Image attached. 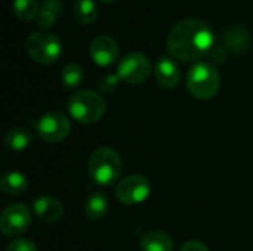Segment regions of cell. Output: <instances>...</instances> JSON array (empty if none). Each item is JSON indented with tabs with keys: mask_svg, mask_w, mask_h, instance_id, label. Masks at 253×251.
I'll list each match as a JSON object with an SVG mask.
<instances>
[{
	"mask_svg": "<svg viewBox=\"0 0 253 251\" xmlns=\"http://www.w3.org/2000/svg\"><path fill=\"white\" fill-rule=\"evenodd\" d=\"M141 251H173V240L163 231H150L139 241Z\"/></svg>",
	"mask_w": 253,
	"mask_h": 251,
	"instance_id": "4fadbf2b",
	"label": "cell"
},
{
	"mask_svg": "<svg viewBox=\"0 0 253 251\" xmlns=\"http://www.w3.org/2000/svg\"><path fill=\"white\" fill-rule=\"evenodd\" d=\"M67 108L73 120L89 126L98 123L102 118L107 111V101L101 93L95 90L82 89L68 98Z\"/></svg>",
	"mask_w": 253,
	"mask_h": 251,
	"instance_id": "7a4b0ae2",
	"label": "cell"
},
{
	"mask_svg": "<svg viewBox=\"0 0 253 251\" xmlns=\"http://www.w3.org/2000/svg\"><path fill=\"white\" fill-rule=\"evenodd\" d=\"M28 188V179L21 172H7L0 179V189L6 195H21Z\"/></svg>",
	"mask_w": 253,
	"mask_h": 251,
	"instance_id": "9a60e30c",
	"label": "cell"
},
{
	"mask_svg": "<svg viewBox=\"0 0 253 251\" xmlns=\"http://www.w3.org/2000/svg\"><path fill=\"white\" fill-rule=\"evenodd\" d=\"M92 61L99 67H110L119 58V44L110 36H98L90 43Z\"/></svg>",
	"mask_w": 253,
	"mask_h": 251,
	"instance_id": "30bf717a",
	"label": "cell"
},
{
	"mask_svg": "<svg viewBox=\"0 0 253 251\" xmlns=\"http://www.w3.org/2000/svg\"><path fill=\"white\" fill-rule=\"evenodd\" d=\"M119 81H120V77L119 74H105L99 78L98 81V87L104 92V93H113L117 86H119Z\"/></svg>",
	"mask_w": 253,
	"mask_h": 251,
	"instance_id": "ffe728a7",
	"label": "cell"
},
{
	"mask_svg": "<svg viewBox=\"0 0 253 251\" xmlns=\"http://www.w3.org/2000/svg\"><path fill=\"white\" fill-rule=\"evenodd\" d=\"M31 219V210L25 204H10L0 216V231L6 237H18L30 228Z\"/></svg>",
	"mask_w": 253,
	"mask_h": 251,
	"instance_id": "9c48e42d",
	"label": "cell"
},
{
	"mask_svg": "<svg viewBox=\"0 0 253 251\" xmlns=\"http://www.w3.org/2000/svg\"><path fill=\"white\" fill-rule=\"evenodd\" d=\"M7 251H37V247L28 238H15L7 246Z\"/></svg>",
	"mask_w": 253,
	"mask_h": 251,
	"instance_id": "7402d4cb",
	"label": "cell"
},
{
	"mask_svg": "<svg viewBox=\"0 0 253 251\" xmlns=\"http://www.w3.org/2000/svg\"><path fill=\"white\" fill-rule=\"evenodd\" d=\"M56 13H58V10H52L49 4H44L40 9L39 15H37L39 25H42V27H52L55 19H56Z\"/></svg>",
	"mask_w": 253,
	"mask_h": 251,
	"instance_id": "44dd1931",
	"label": "cell"
},
{
	"mask_svg": "<svg viewBox=\"0 0 253 251\" xmlns=\"http://www.w3.org/2000/svg\"><path fill=\"white\" fill-rule=\"evenodd\" d=\"M87 172L90 179L101 186L114 185L122 173L120 154L108 146L95 149L87 163Z\"/></svg>",
	"mask_w": 253,
	"mask_h": 251,
	"instance_id": "3957f363",
	"label": "cell"
},
{
	"mask_svg": "<svg viewBox=\"0 0 253 251\" xmlns=\"http://www.w3.org/2000/svg\"><path fill=\"white\" fill-rule=\"evenodd\" d=\"M83 77H84L83 67L80 64H77V62L67 64L61 71V81H62L65 89L77 87L83 81Z\"/></svg>",
	"mask_w": 253,
	"mask_h": 251,
	"instance_id": "e0dca14e",
	"label": "cell"
},
{
	"mask_svg": "<svg viewBox=\"0 0 253 251\" xmlns=\"http://www.w3.org/2000/svg\"><path fill=\"white\" fill-rule=\"evenodd\" d=\"M179 251H209V249L202 243V241H197V240H191V241H187Z\"/></svg>",
	"mask_w": 253,
	"mask_h": 251,
	"instance_id": "603a6c76",
	"label": "cell"
},
{
	"mask_svg": "<svg viewBox=\"0 0 253 251\" xmlns=\"http://www.w3.org/2000/svg\"><path fill=\"white\" fill-rule=\"evenodd\" d=\"M154 75L159 84L166 89L175 87L181 78V72H179L176 62L168 56H160L157 59L156 67H154Z\"/></svg>",
	"mask_w": 253,
	"mask_h": 251,
	"instance_id": "7c38bea8",
	"label": "cell"
},
{
	"mask_svg": "<svg viewBox=\"0 0 253 251\" xmlns=\"http://www.w3.org/2000/svg\"><path fill=\"white\" fill-rule=\"evenodd\" d=\"M73 13L80 24H92L98 16V7L93 0H77Z\"/></svg>",
	"mask_w": 253,
	"mask_h": 251,
	"instance_id": "ac0fdd59",
	"label": "cell"
},
{
	"mask_svg": "<svg viewBox=\"0 0 253 251\" xmlns=\"http://www.w3.org/2000/svg\"><path fill=\"white\" fill-rule=\"evenodd\" d=\"M101 1H105V3H111V1H114V0H101Z\"/></svg>",
	"mask_w": 253,
	"mask_h": 251,
	"instance_id": "cb8c5ba5",
	"label": "cell"
},
{
	"mask_svg": "<svg viewBox=\"0 0 253 251\" xmlns=\"http://www.w3.org/2000/svg\"><path fill=\"white\" fill-rule=\"evenodd\" d=\"M33 212L44 223H55L64 215V207L59 200L50 195H40L33 201Z\"/></svg>",
	"mask_w": 253,
	"mask_h": 251,
	"instance_id": "8fae6325",
	"label": "cell"
},
{
	"mask_svg": "<svg viewBox=\"0 0 253 251\" xmlns=\"http://www.w3.org/2000/svg\"><path fill=\"white\" fill-rule=\"evenodd\" d=\"M83 209L89 220H101L108 213V198L104 192H93L86 198Z\"/></svg>",
	"mask_w": 253,
	"mask_h": 251,
	"instance_id": "5bb4252c",
	"label": "cell"
},
{
	"mask_svg": "<svg viewBox=\"0 0 253 251\" xmlns=\"http://www.w3.org/2000/svg\"><path fill=\"white\" fill-rule=\"evenodd\" d=\"M36 133L42 141L47 143L62 142L71 133V121L65 114L59 111H50L37 120Z\"/></svg>",
	"mask_w": 253,
	"mask_h": 251,
	"instance_id": "8992f818",
	"label": "cell"
},
{
	"mask_svg": "<svg viewBox=\"0 0 253 251\" xmlns=\"http://www.w3.org/2000/svg\"><path fill=\"white\" fill-rule=\"evenodd\" d=\"M24 46L28 56L42 65H49L56 62L62 52L61 40L49 31H36L30 34Z\"/></svg>",
	"mask_w": 253,
	"mask_h": 251,
	"instance_id": "5b68a950",
	"label": "cell"
},
{
	"mask_svg": "<svg viewBox=\"0 0 253 251\" xmlns=\"http://www.w3.org/2000/svg\"><path fill=\"white\" fill-rule=\"evenodd\" d=\"M151 194V183L142 175H130L122 179L116 188V197L123 206H138Z\"/></svg>",
	"mask_w": 253,
	"mask_h": 251,
	"instance_id": "ba28073f",
	"label": "cell"
},
{
	"mask_svg": "<svg viewBox=\"0 0 253 251\" xmlns=\"http://www.w3.org/2000/svg\"><path fill=\"white\" fill-rule=\"evenodd\" d=\"M33 141V135L25 127H13L4 135V145L12 151H22L30 146Z\"/></svg>",
	"mask_w": 253,
	"mask_h": 251,
	"instance_id": "2e32d148",
	"label": "cell"
},
{
	"mask_svg": "<svg viewBox=\"0 0 253 251\" xmlns=\"http://www.w3.org/2000/svg\"><path fill=\"white\" fill-rule=\"evenodd\" d=\"M151 72V61L139 52H130L125 55L117 65V74L120 80L127 84H141L150 78Z\"/></svg>",
	"mask_w": 253,
	"mask_h": 251,
	"instance_id": "52a82bcc",
	"label": "cell"
},
{
	"mask_svg": "<svg viewBox=\"0 0 253 251\" xmlns=\"http://www.w3.org/2000/svg\"><path fill=\"white\" fill-rule=\"evenodd\" d=\"M12 7L15 15L22 21H31L40 12L37 0H13Z\"/></svg>",
	"mask_w": 253,
	"mask_h": 251,
	"instance_id": "d6986e66",
	"label": "cell"
},
{
	"mask_svg": "<svg viewBox=\"0 0 253 251\" xmlns=\"http://www.w3.org/2000/svg\"><path fill=\"white\" fill-rule=\"evenodd\" d=\"M212 28L199 18H187L176 22L168 34V50L176 59L194 62L208 55L213 46Z\"/></svg>",
	"mask_w": 253,
	"mask_h": 251,
	"instance_id": "6da1fadb",
	"label": "cell"
},
{
	"mask_svg": "<svg viewBox=\"0 0 253 251\" xmlns=\"http://www.w3.org/2000/svg\"><path fill=\"white\" fill-rule=\"evenodd\" d=\"M221 86V77L215 65L209 62L194 64L187 74V87L197 99H212Z\"/></svg>",
	"mask_w": 253,
	"mask_h": 251,
	"instance_id": "277c9868",
	"label": "cell"
}]
</instances>
